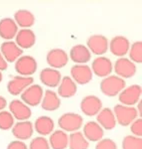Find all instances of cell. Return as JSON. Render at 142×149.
I'll list each match as a JSON object with an SVG mask.
<instances>
[{
	"mask_svg": "<svg viewBox=\"0 0 142 149\" xmlns=\"http://www.w3.org/2000/svg\"><path fill=\"white\" fill-rule=\"evenodd\" d=\"M113 70L117 77L123 79L132 78L136 74V65L131 62L128 58H118L115 64L113 65Z\"/></svg>",
	"mask_w": 142,
	"mask_h": 149,
	"instance_id": "5",
	"label": "cell"
},
{
	"mask_svg": "<svg viewBox=\"0 0 142 149\" xmlns=\"http://www.w3.org/2000/svg\"><path fill=\"white\" fill-rule=\"evenodd\" d=\"M126 86V81L116 74H110L100 83V90L103 95L112 97L118 95Z\"/></svg>",
	"mask_w": 142,
	"mask_h": 149,
	"instance_id": "1",
	"label": "cell"
},
{
	"mask_svg": "<svg viewBox=\"0 0 142 149\" xmlns=\"http://www.w3.org/2000/svg\"><path fill=\"white\" fill-rule=\"evenodd\" d=\"M83 118L80 114L74 112H67L62 114L58 119V125L61 130L65 132H75L82 127Z\"/></svg>",
	"mask_w": 142,
	"mask_h": 149,
	"instance_id": "3",
	"label": "cell"
},
{
	"mask_svg": "<svg viewBox=\"0 0 142 149\" xmlns=\"http://www.w3.org/2000/svg\"><path fill=\"white\" fill-rule=\"evenodd\" d=\"M60 103L61 102H60V97L57 95V93L52 90H47L43 93L40 105H41L42 109L46 110V111H54L60 107Z\"/></svg>",
	"mask_w": 142,
	"mask_h": 149,
	"instance_id": "23",
	"label": "cell"
},
{
	"mask_svg": "<svg viewBox=\"0 0 142 149\" xmlns=\"http://www.w3.org/2000/svg\"><path fill=\"white\" fill-rule=\"evenodd\" d=\"M13 20L21 29H30L35 23V16L32 12L26 9H21L15 12Z\"/></svg>",
	"mask_w": 142,
	"mask_h": 149,
	"instance_id": "25",
	"label": "cell"
},
{
	"mask_svg": "<svg viewBox=\"0 0 142 149\" xmlns=\"http://www.w3.org/2000/svg\"><path fill=\"white\" fill-rule=\"evenodd\" d=\"M91 53L88 48L84 45L78 44L71 48L69 53V58L76 65H85L87 64L91 59Z\"/></svg>",
	"mask_w": 142,
	"mask_h": 149,
	"instance_id": "20",
	"label": "cell"
},
{
	"mask_svg": "<svg viewBox=\"0 0 142 149\" xmlns=\"http://www.w3.org/2000/svg\"><path fill=\"white\" fill-rule=\"evenodd\" d=\"M18 33V26L12 18L6 17L0 20V37L6 41H11Z\"/></svg>",
	"mask_w": 142,
	"mask_h": 149,
	"instance_id": "22",
	"label": "cell"
},
{
	"mask_svg": "<svg viewBox=\"0 0 142 149\" xmlns=\"http://www.w3.org/2000/svg\"><path fill=\"white\" fill-rule=\"evenodd\" d=\"M7 149H28V148L23 141L15 140V141H12V142L8 144Z\"/></svg>",
	"mask_w": 142,
	"mask_h": 149,
	"instance_id": "36",
	"label": "cell"
},
{
	"mask_svg": "<svg viewBox=\"0 0 142 149\" xmlns=\"http://www.w3.org/2000/svg\"><path fill=\"white\" fill-rule=\"evenodd\" d=\"M80 109L82 112L87 116H94L99 113L102 109V102L98 97L87 95L81 100Z\"/></svg>",
	"mask_w": 142,
	"mask_h": 149,
	"instance_id": "15",
	"label": "cell"
},
{
	"mask_svg": "<svg viewBox=\"0 0 142 149\" xmlns=\"http://www.w3.org/2000/svg\"><path fill=\"white\" fill-rule=\"evenodd\" d=\"M58 92L57 95L61 97H71L77 92V85L74 83V81L72 80L70 77H63L61 79V81L58 85Z\"/></svg>",
	"mask_w": 142,
	"mask_h": 149,
	"instance_id": "27",
	"label": "cell"
},
{
	"mask_svg": "<svg viewBox=\"0 0 142 149\" xmlns=\"http://www.w3.org/2000/svg\"><path fill=\"white\" fill-rule=\"evenodd\" d=\"M14 42L20 49H30L34 46L36 42L35 33L31 29H20L15 36Z\"/></svg>",
	"mask_w": 142,
	"mask_h": 149,
	"instance_id": "18",
	"label": "cell"
},
{
	"mask_svg": "<svg viewBox=\"0 0 142 149\" xmlns=\"http://www.w3.org/2000/svg\"><path fill=\"white\" fill-rule=\"evenodd\" d=\"M122 149H142L141 137L127 135L122 141Z\"/></svg>",
	"mask_w": 142,
	"mask_h": 149,
	"instance_id": "31",
	"label": "cell"
},
{
	"mask_svg": "<svg viewBox=\"0 0 142 149\" xmlns=\"http://www.w3.org/2000/svg\"><path fill=\"white\" fill-rule=\"evenodd\" d=\"M0 52L7 63H15L23 54V50L20 49L14 41H5L2 43Z\"/></svg>",
	"mask_w": 142,
	"mask_h": 149,
	"instance_id": "14",
	"label": "cell"
},
{
	"mask_svg": "<svg viewBox=\"0 0 142 149\" xmlns=\"http://www.w3.org/2000/svg\"><path fill=\"white\" fill-rule=\"evenodd\" d=\"M43 93L44 91L41 86L32 84L20 95L21 100L28 107H37L41 103Z\"/></svg>",
	"mask_w": 142,
	"mask_h": 149,
	"instance_id": "6",
	"label": "cell"
},
{
	"mask_svg": "<svg viewBox=\"0 0 142 149\" xmlns=\"http://www.w3.org/2000/svg\"><path fill=\"white\" fill-rule=\"evenodd\" d=\"M95 149H117V145L112 139L102 138L96 144Z\"/></svg>",
	"mask_w": 142,
	"mask_h": 149,
	"instance_id": "34",
	"label": "cell"
},
{
	"mask_svg": "<svg viewBox=\"0 0 142 149\" xmlns=\"http://www.w3.org/2000/svg\"><path fill=\"white\" fill-rule=\"evenodd\" d=\"M114 113L116 122H118L120 125L127 126L130 125L138 116V112L136 107H127L123 104H116L114 109L112 110Z\"/></svg>",
	"mask_w": 142,
	"mask_h": 149,
	"instance_id": "2",
	"label": "cell"
},
{
	"mask_svg": "<svg viewBox=\"0 0 142 149\" xmlns=\"http://www.w3.org/2000/svg\"><path fill=\"white\" fill-rule=\"evenodd\" d=\"M14 125V117L9 111L2 110L0 111V129L8 130Z\"/></svg>",
	"mask_w": 142,
	"mask_h": 149,
	"instance_id": "32",
	"label": "cell"
},
{
	"mask_svg": "<svg viewBox=\"0 0 142 149\" xmlns=\"http://www.w3.org/2000/svg\"><path fill=\"white\" fill-rule=\"evenodd\" d=\"M14 67L19 76L31 77L37 71V62L31 56H21L15 62Z\"/></svg>",
	"mask_w": 142,
	"mask_h": 149,
	"instance_id": "9",
	"label": "cell"
},
{
	"mask_svg": "<svg viewBox=\"0 0 142 149\" xmlns=\"http://www.w3.org/2000/svg\"><path fill=\"white\" fill-rule=\"evenodd\" d=\"M129 58L131 62L134 64H141L142 63V42L136 41L133 44L130 45L128 52Z\"/></svg>",
	"mask_w": 142,
	"mask_h": 149,
	"instance_id": "30",
	"label": "cell"
},
{
	"mask_svg": "<svg viewBox=\"0 0 142 149\" xmlns=\"http://www.w3.org/2000/svg\"><path fill=\"white\" fill-rule=\"evenodd\" d=\"M32 77H23V76H16L12 78L7 84V91L10 95L17 97L21 95L26 88L33 84Z\"/></svg>",
	"mask_w": 142,
	"mask_h": 149,
	"instance_id": "8",
	"label": "cell"
},
{
	"mask_svg": "<svg viewBox=\"0 0 142 149\" xmlns=\"http://www.w3.org/2000/svg\"><path fill=\"white\" fill-rule=\"evenodd\" d=\"M33 131H34L33 123L29 120L18 121L12 127V134L17 138V140L20 141L31 138V136L33 135Z\"/></svg>",
	"mask_w": 142,
	"mask_h": 149,
	"instance_id": "17",
	"label": "cell"
},
{
	"mask_svg": "<svg viewBox=\"0 0 142 149\" xmlns=\"http://www.w3.org/2000/svg\"><path fill=\"white\" fill-rule=\"evenodd\" d=\"M68 147L70 149H88L89 141L80 131L72 132L68 135Z\"/></svg>",
	"mask_w": 142,
	"mask_h": 149,
	"instance_id": "29",
	"label": "cell"
},
{
	"mask_svg": "<svg viewBox=\"0 0 142 149\" xmlns=\"http://www.w3.org/2000/svg\"><path fill=\"white\" fill-rule=\"evenodd\" d=\"M68 54L64 51L63 49H52L47 53L46 62L49 65V68L58 70L60 68H63L68 63Z\"/></svg>",
	"mask_w": 142,
	"mask_h": 149,
	"instance_id": "12",
	"label": "cell"
},
{
	"mask_svg": "<svg viewBox=\"0 0 142 149\" xmlns=\"http://www.w3.org/2000/svg\"><path fill=\"white\" fill-rule=\"evenodd\" d=\"M108 45H109V41L105 36L93 35L88 38L86 47L88 48L91 54L100 57L108 51Z\"/></svg>",
	"mask_w": 142,
	"mask_h": 149,
	"instance_id": "11",
	"label": "cell"
},
{
	"mask_svg": "<svg viewBox=\"0 0 142 149\" xmlns=\"http://www.w3.org/2000/svg\"><path fill=\"white\" fill-rule=\"evenodd\" d=\"M48 142L52 149H66L68 147V134L61 129L55 130L50 134Z\"/></svg>",
	"mask_w": 142,
	"mask_h": 149,
	"instance_id": "28",
	"label": "cell"
},
{
	"mask_svg": "<svg viewBox=\"0 0 142 149\" xmlns=\"http://www.w3.org/2000/svg\"><path fill=\"white\" fill-rule=\"evenodd\" d=\"M96 122L102 127L103 129L106 130H111L116 125V119H115L114 113H113L112 109L109 107H105L102 109L97 114L96 117Z\"/></svg>",
	"mask_w": 142,
	"mask_h": 149,
	"instance_id": "24",
	"label": "cell"
},
{
	"mask_svg": "<svg viewBox=\"0 0 142 149\" xmlns=\"http://www.w3.org/2000/svg\"><path fill=\"white\" fill-rule=\"evenodd\" d=\"M70 78L78 85H86L92 80V71L88 65H74L70 70Z\"/></svg>",
	"mask_w": 142,
	"mask_h": 149,
	"instance_id": "10",
	"label": "cell"
},
{
	"mask_svg": "<svg viewBox=\"0 0 142 149\" xmlns=\"http://www.w3.org/2000/svg\"><path fill=\"white\" fill-rule=\"evenodd\" d=\"M54 121L51 117L46 116V115H42L39 116L35 120L34 123V129L38 134H40L41 136H46L51 134L54 130Z\"/></svg>",
	"mask_w": 142,
	"mask_h": 149,
	"instance_id": "26",
	"label": "cell"
},
{
	"mask_svg": "<svg viewBox=\"0 0 142 149\" xmlns=\"http://www.w3.org/2000/svg\"><path fill=\"white\" fill-rule=\"evenodd\" d=\"M9 112L12 114L14 119L19 121L28 120L31 117V109L30 107L25 104L22 100H13L9 104Z\"/></svg>",
	"mask_w": 142,
	"mask_h": 149,
	"instance_id": "16",
	"label": "cell"
},
{
	"mask_svg": "<svg viewBox=\"0 0 142 149\" xmlns=\"http://www.w3.org/2000/svg\"><path fill=\"white\" fill-rule=\"evenodd\" d=\"M41 83L48 88H57L61 81L62 76L58 70L52 68H45L39 74Z\"/></svg>",
	"mask_w": 142,
	"mask_h": 149,
	"instance_id": "19",
	"label": "cell"
},
{
	"mask_svg": "<svg viewBox=\"0 0 142 149\" xmlns=\"http://www.w3.org/2000/svg\"><path fill=\"white\" fill-rule=\"evenodd\" d=\"M142 88L139 85H131L125 86V88L118 95L120 104L127 107H134L141 100Z\"/></svg>",
	"mask_w": 142,
	"mask_h": 149,
	"instance_id": "4",
	"label": "cell"
},
{
	"mask_svg": "<svg viewBox=\"0 0 142 149\" xmlns=\"http://www.w3.org/2000/svg\"><path fill=\"white\" fill-rule=\"evenodd\" d=\"M8 68V63L5 61V59H4V57L2 56L1 52H0V71H4V70H6Z\"/></svg>",
	"mask_w": 142,
	"mask_h": 149,
	"instance_id": "37",
	"label": "cell"
},
{
	"mask_svg": "<svg viewBox=\"0 0 142 149\" xmlns=\"http://www.w3.org/2000/svg\"><path fill=\"white\" fill-rule=\"evenodd\" d=\"M84 137L91 142H98L104 136V130L96 121H88L83 126Z\"/></svg>",
	"mask_w": 142,
	"mask_h": 149,
	"instance_id": "21",
	"label": "cell"
},
{
	"mask_svg": "<svg viewBox=\"0 0 142 149\" xmlns=\"http://www.w3.org/2000/svg\"><path fill=\"white\" fill-rule=\"evenodd\" d=\"M29 149H50L48 140L43 136H38L31 140Z\"/></svg>",
	"mask_w": 142,
	"mask_h": 149,
	"instance_id": "33",
	"label": "cell"
},
{
	"mask_svg": "<svg viewBox=\"0 0 142 149\" xmlns=\"http://www.w3.org/2000/svg\"><path fill=\"white\" fill-rule=\"evenodd\" d=\"M6 105H7V100H6V98L0 95V111H2V110L5 109Z\"/></svg>",
	"mask_w": 142,
	"mask_h": 149,
	"instance_id": "38",
	"label": "cell"
},
{
	"mask_svg": "<svg viewBox=\"0 0 142 149\" xmlns=\"http://www.w3.org/2000/svg\"><path fill=\"white\" fill-rule=\"evenodd\" d=\"M130 42L124 36H116L112 38L108 45V50L112 53L114 56L118 58H123L128 54Z\"/></svg>",
	"mask_w": 142,
	"mask_h": 149,
	"instance_id": "13",
	"label": "cell"
},
{
	"mask_svg": "<svg viewBox=\"0 0 142 149\" xmlns=\"http://www.w3.org/2000/svg\"><path fill=\"white\" fill-rule=\"evenodd\" d=\"M130 129L134 136H136V137H141L142 136V119L140 117L136 118L135 120L132 122Z\"/></svg>",
	"mask_w": 142,
	"mask_h": 149,
	"instance_id": "35",
	"label": "cell"
},
{
	"mask_svg": "<svg viewBox=\"0 0 142 149\" xmlns=\"http://www.w3.org/2000/svg\"><path fill=\"white\" fill-rule=\"evenodd\" d=\"M2 80H3V74H2V72L0 71V83L2 81Z\"/></svg>",
	"mask_w": 142,
	"mask_h": 149,
	"instance_id": "39",
	"label": "cell"
},
{
	"mask_svg": "<svg viewBox=\"0 0 142 149\" xmlns=\"http://www.w3.org/2000/svg\"><path fill=\"white\" fill-rule=\"evenodd\" d=\"M90 69L93 74L104 79L110 76L113 72V63L109 58L100 56L93 60Z\"/></svg>",
	"mask_w": 142,
	"mask_h": 149,
	"instance_id": "7",
	"label": "cell"
}]
</instances>
